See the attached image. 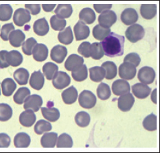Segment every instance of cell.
Returning <instances> with one entry per match:
<instances>
[{
    "mask_svg": "<svg viewBox=\"0 0 160 153\" xmlns=\"http://www.w3.org/2000/svg\"><path fill=\"white\" fill-rule=\"evenodd\" d=\"M125 36L130 42L135 43L144 37L145 30L141 25L139 24H134L130 26L127 29Z\"/></svg>",
    "mask_w": 160,
    "mask_h": 153,
    "instance_id": "2",
    "label": "cell"
},
{
    "mask_svg": "<svg viewBox=\"0 0 160 153\" xmlns=\"http://www.w3.org/2000/svg\"><path fill=\"white\" fill-rule=\"evenodd\" d=\"M73 8L70 4H59L55 9L56 16L60 18H68L72 14Z\"/></svg>",
    "mask_w": 160,
    "mask_h": 153,
    "instance_id": "30",
    "label": "cell"
},
{
    "mask_svg": "<svg viewBox=\"0 0 160 153\" xmlns=\"http://www.w3.org/2000/svg\"><path fill=\"white\" fill-rule=\"evenodd\" d=\"M58 134L55 132L45 133L41 138V144L44 148H53L57 144Z\"/></svg>",
    "mask_w": 160,
    "mask_h": 153,
    "instance_id": "29",
    "label": "cell"
},
{
    "mask_svg": "<svg viewBox=\"0 0 160 153\" xmlns=\"http://www.w3.org/2000/svg\"><path fill=\"white\" fill-rule=\"evenodd\" d=\"M112 6V4H94V8L98 13H102L104 11L109 10Z\"/></svg>",
    "mask_w": 160,
    "mask_h": 153,
    "instance_id": "55",
    "label": "cell"
},
{
    "mask_svg": "<svg viewBox=\"0 0 160 153\" xmlns=\"http://www.w3.org/2000/svg\"><path fill=\"white\" fill-rule=\"evenodd\" d=\"M8 51L6 50H2L0 51V68L4 69L9 67V64L6 61V55Z\"/></svg>",
    "mask_w": 160,
    "mask_h": 153,
    "instance_id": "54",
    "label": "cell"
},
{
    "mask_svg": "<svg viewBox=\"0 0 160 153\" xmlns=\"http://www.w3.org/2000/svg\"><path fill=\"white\" fill-rule=\"evenodd\" d=\"M68 55V49L61 45H57L51 51V58L52 61L58 64H61Z\"/></svg>",
    "mask_w": 160,
    "mask_h": 153,
    "instance_id": "13",
    "label": "cell"
},
{
    "mask_svg": "<svg viewBox=\"0 0 160 153\" xmlns=\"http://www.w3.org/2000/svg\"><path fill=\"white\" fill-rule=\"evenodd\" d=\"M155 78V70L152 67L144 66L139 70L138 73V79L140 82L145 84H150L153 82Z\"/></svg>",
    "mask_w": 160,
    "mask_h": 153,
    "instance_id": "6",
    "label": "cell"
},
{
    "mask_svg": "<svg viewBox=\"0 0 160 153\" xmlns=\"http://www.w3.org/2000/svg\"><path fill=\"white\" fill-rule=\"evenodd\" d=\"M15 30V27L12 23H8L4 24L1 29V33H0V37L4 41H8L9 35Z\"/></svg>",
    "mask_w": 160,
    "mask_h": 153,
    "instance_id": "49",
    "label": "cell"
},
{
    "mask_svg": "<svg viewBox=\"0 0 160 153\" xmlns=\"http://www.w3.org/2000/svg\"><path fill=\"white\" fill-rule=\"evenodd\" d=\"M42 98L38 94H32L26 98L24 101V108L26 110H32L34 112H37L42 105Z\"/></svg>",
    "mask_w": 160,
    "mask_h": 153,
    "instance_id": "9",
    "label": "cell"
},
{
    "mask_svg": "<svg viewBox=\"0 0 160 153\" xmlns=\"http://www.w3.org/2000/svg\"><path fill=\"white\" fill-rule=\"evenodd\" d=\"M58 39L59 41L62 44L69 45L72 43L73 39L72 28L68 26L63 30L60 31L58 34Z\"/></svg>",
    "mask_w": 160,
    "mask_h": 153,
    "instance_id": "34",
    "label": "cell"
},
{
    "mask_svg": "<svg viewBox=\"0 0 160 153\" xmlns=\"http://www.w3.org/2000/svg\"><path fill=\"white\" fill-rule=\"evenodd\" d=\"M143 125L148 131L153 132L157 129V117L152 113L148 115L143 121Z\"/></svg>",
    "mask_w": 160,
    "mask_h": 153,
    "instance_id": "42",
    "label": "cell"
},
{
    "mask_svg": "<svg viewBox=\"0 0 160 153\" xmlns=\"http://www.w3.org/2000/svg\"><path fill=\"white\" fill-rule=\"evenodd\" d=\"M13 13V8L10 4L0 5V20L8 21L11 19Z\"/></svg>",
    "mask_w": 160,
    "mask_h": 153,
    "instance_id": "45",
    "label": "cell"
},
{
    "mask_svg": "<svg viewBox=\"0 0 160 153\" xmlns=\"http://www.w3.org/2000/svg\"><path fill=\"white\" fill-rule=\"evenodd\" d=\"M16 87L15 81L10 78L4 79L2 82V93L6 97H10L15 91Z\"/></svg>",
    "mask_w": 160,
    "mask_h": 153,
    "instance_id": "27",
    "label": "cell"
},
{
    "mask_svg": "<svg viewBox=\"0 0 160 153\" xmlns=\"http://www.w3.org/2000/svg\"><path fill=\"white\" fill-rule=\"evenodd\" d=\"M31 20L30 13L26 9L18 8L15 11L13 16L14 23L18 26H23Z\"/></svg>",
    "mask_w": 160,
    "mask_h": 153,
    "instance_id": "8",
    "label": "cell"
},
{
    "mask_svg": "<svg viewBox=\"0 0 160 153\" xmlns=\"http://www.w3.org/2000/svg\"><path fill=\"white\" fill-rule=\"evenodd\" d=\"M55 4H42V7L44 12H50L53 10V9L55 8Z\"/></svg>",
    "mask_w": 160,
    "mask_h": 153,
    "instance_id": "56",
    "label": "cell"
},
{
    "mask_svg": "<svg viewBox=\"0 0 160 153\" xmlns=\"http://www.w3.org/2000/svg\"><path fill=\"white\" fill-rule=\"evenodd\" d=\"M50 23L52 29L55 31L63 30L67 24L66 20L57 17L56 15L52 16L50 19Z\"/></svg>",
    "mask_w": 160,
    "mask_h": 153,
    "instance_id": "47",
    "label": "cell"
},
{
    "mask_svg": "<svg viewBox=\"0 0 160 153\" xmlns=\"http://www.w3.org/2000/svg\"><path fill=\"white\" fill-rule=\"evenodd\" d=\"M52 84L57 89H63L68 87L71 82L69 76L64 71H57L52 78Z\"/></svg>",
    "mask_w": 160,
    "mask_h": 153,
    "instance_id": "7",
    "label": "cell"
},
{
    "mask_svg": "<svg viewBox=\"0 0 160 153\" xmlns=\"http://www.w3.org/2000/svg\"><path fill=\"white\" fill-rule=\"evenodd\" d=\"M75 121L78 126L86 128L90 123V116L87 112L80 111L75 115Z\"/></svg>",
    "mask_w": 160,
    "mask_h": 153,
    "instance_id": "38",
    "label": "cell"
},
{
    "mask_svg": "<svg viewBox=\"0 0 160 153\" xmlns=\"http://www.w3.org/2000/svg\"><path fill=\"white\" fill-rule=\"evenodd\" d=\"M37 44V40L33 37L28 38L22 45V50L23 53L27 55H31L32 53L33 49Z\"/></svg>",
    "mask_w": 160,
    "mask_h": 153,
    "instance_id": "48",
    "label": "cell"
},
{
    "mask_svg": "<svg viewBox=\"0 0 160 153\" xmlns=\"http://www.w3.org/2000/svg\"><path fill=\"white\" fill-rule=\"evenodd\" d=\"M104 53L100 43H94L90 47V56L92 59L98 60L103 57Z\"/></svg>",
    "mask_w": 160,
    "mask_h": 153,
    "instance_id": "37",
    "label": "cell"
},
{
    "mask_svg": "<svg viewBox=\"0 0 160 153\" xmlns=\"http://www.w3.org/2000/svg\"><path fill=\"white\" fill-rule=\"evenodd\" d=\"M112 89L113 93L117 96L128 93L131 91L130 84L125 80H117L112 84Z\"/></svg>",
    "mask_w": 160,
    "mask_h": 153,
    "instance_id": "14",
    "label": "cell"
},
{
    "mask_svg": "<svg viewBox=\"0 0 160 153\" xmlns=\"http://www.w3.org/2000/svg\"><path fill=\"white\" fill-rule=\"evenodd\" d=\"M63 102L67 105H72L77 101L78 93L77 89L73 86L67 88L61 94Z\"/></svg>",
    "mask_w": 160,
    "mask_h": 153,
    "instance_id": "23",
    "label": "cell"
},
{
    "mask_svg": "<svg viewBox=\"0 0 160 153\" xmlns=\"http://www.w3.org/2000/svg\"><path fill=\"white\" fill-rule=\"evenodd\" d=\"M83 58L76 54H72L68 57L65 63V67L67 70L73 71L79 69L83 65Z\"/></svg>",
    "mask_w": 160,
    "mask_h": 153,
    "instance_id": "11",
    "label": "cell"
},
{
    "mask_svg": "<svg viewBox=\"0 0 160 153\" xmlns=\"http://www.w3.org/2000/svg\"><path fill=\"white\" fill-rule=\"evenodd\" d=\"M140 13L141 16L145 19L153 18L157 13L156 4H142L140 8Z\"/></svg>",
    "mask_w": 160,
    "mask_h": 153,
    "instance_id": "22",
    "label": "cell"
},
{
    "mask_svg": "<svg viewBox=\"0 0 160 153\" xmlns=\"http://www.w3.org/2000/svg\"><path fill=\"white\" fill-rule=\"evenodd\" d=\"M52 129V125L48 121L41 119L34 125V132L38 135H41Z\"/></svg>",
    "mask_w": 160,
    "mask_h": 153,
    "instance_id": "40",
    "label": "cell"
},
{
    "mask_svg": "<svg viewBox=\"0 0 160 153\" xmlns=\"http://www.w3.org/2000/svg\"><path fill=\"white\" fill-rule=\"evenodd\" d=\"M90 79L94 82H100L105 78L106 72L102 67L94 66L89 69Z\"/></svg>",
    "mask_w": 160,
    "mask_h": 153,
    "instance_id": "31",
    "label": "cell"
},
{
    "mask_svg": "<svg viewBox=\"0 0 160 153\" xmlns=\"http://www.w3.org/2000/svg\"><path fill=\"white\" fill-rule=\"evenodd\" d=\"M135 103V98L131 93H127L120 96L118 98V107L119 109L127 112L130 111Z\"/></svg>",
    "mask_w": 160,
    "mask_h": 153,
    "instance_id": "10",
    "label": "cell"
},
{
    "mask_svg": "<svg viewBox=\"0 0 160 153\" xmlns=\"http://www.w3.org/2000/svg\"><path fill=\"white\" fill-rule=\"evenodd\" d=\"M136 67L131 63L124 62L119 66L118 74L121 78L125 80H130L134 78L136 76Z\"/></svg>",
    "mask_w": 160,
    "mask_h": 153,
    "instance_id": "5",
    "label": "cell"
},
{
    "mask_svg": "<svg viewBox=\"0 0 160 153\" xmlns=\"http://www.w3.org/2000/svg\"><path fill=\"white\" fill-rule=\"evenodd\" d=\"M29 77V71L23 67L16 70L14 73V78L18 84L20 85H26L27 84Z\"/></svg>",
    "mask_w": 160,
    "mask_h": 153,
    "instance_id": "32",
    "label": "cell"
},
{
    "mask_svg": "<svg viewBox=\"0 0 160 153\" xmlns=\"http://www.w3.org/2000/svg\"><path fill=\"white\" fill-rule=\"evenodd\" d=\"M157 89L155 88L153 90V91L152 93V95H151V98H152V101L155 103V104H156L157 103Z\"/></svg>",
    "mask_w": 160,
    "mask_h": 153,
    "instance_id": "57",
    "label": "cell"
},
{
    "mask_svg": "<svg viewBox=\"0 0 160 153\" xmlns=\"http://www.w3.org/2000/svg\"><path fill=\"white\" fill-rule=\"evenodd\" d=\"M72 77L77 82H82L88 78V68L86 65H82L77 70L72 71Z\"/></svg>",
    "mask_w": 160,
    "mask_h": 153,
    "instance_id": "46",
    "label": "cell"
},
{
    "mask_svg": "<svg viewBox=\"0 0 160 153\" xmlns=\"http://www.w3.org/2000/svg\"><path fill=\"white\" fill-rule=\"evenodd\" d=\"M117 20V16L114 11L106 10L98 16L100 25L105 29H110Z\"/></svg>",
    "mask_w": 160,
    "mask_h": 153,
    "instance_id": "4",
    "label": "cell"
},
{
    "mask_svg": "<svg viewBox=\"0 0 160 153\" xmlns=\"http://www.w3.org/2000/svg\"><path fill=\"white\" fill-rule=\"evenodd\" d=\"M37 120L36 115L32 110H26L20 114L19 121L21 125L26 128H30L34 125Z\"/></svg>",
    "mask_w": 160,
    "mask_h": 153,
    "instance_id": "18",
    "label": "cell"
},
{
    "mask_svg": "<svg viewBox=\"0 0 160 153\" xmlns=\"http://www.w3.org/2000/svg\"><path fill=\"white\" fill-rule=\"evenodd\" d=\"M41 112L42 116L49 122H55L60 118V112L55 107H42Z\"/></svg>",
    "mask_w": 160,
    "mask_h": 153,
    "instance_id": "24",
    "label": "cell"
},
{
    "mask_svg": "<svg viewBox=\"0 0 160 153\" xmlns=\"http://www.w3.org/2000/svg\"><path fill=\"white\" fill-rule=\"evenodd\" d=\"M91 44L89 42H83L78 47V53L86 58L90 57V47Z\"/></svg>",
    "mask_w": 160,
    "mask_h": 153,
    "instance_id": "51",
    "label": "cell"
},
{
    "mask_svg": "<svg viewBox=\"0 0 160 153\" xmlns=\"http://www.w3.org/2000/svg\"><path fill=\"white\" fill-rule=\"evenodd\" d=\"M30 95V91L27 87H21L18 89L16 92L14 94V101L18 105H22L24 103L26 98Z\"/></svg>",
    "mask_w": 160,
    "mask_h": 153,
    "instance_id": "35",
    "label": "cell"
},
{
    "mask_svg": "<svg viewBox=\"0 0 160 153\" xmlns=\"http://www.w3.org/2000/svg\"><path fill=\"white\" fill-rule=\"evenodd\" d=\"M6 61L9 66L13 67L19 66L23 61V56L16 50L9 51L6 55Z\"/></svg>",
    "mask_w": 160,
    "mask_h": 153,
    "instance_id": "26",
    "label": "cell"
},
{
    "mask_svg": "<svg viewBox=\"0 0 160 153\" xmlns=\"http://www.w3.org/2000/svg\"><path fill=\"white\" fill-rule=\"evenodd\" d=\"M13 115L12 107L6 103H0V121H7Z\"/></svg>",
    "mask_w": 160,
    "mask_h": 153,
    "instance_id": "43",
    "label": "cell"
},
{
    "mask_svg": "<svg viewBox=\"0 0 160 153\" xmlns=\"http://www.w3.org/2000/svg\"><path fill=\"white\" fill-rule=\"evenodd\" d=\"M97 95L102 101L107 100L111 96L110 87L107 84L102 82L97 88Z\"/></svg>",
    "mask_w": 160,
    "mask_h": 153,
    "instance_id": "41",
    "label": "cell"
},
{
    "mask_svg": "<svg viewBox=\"0 0 160 153\" xmlns=\"http://www.w3.org/2000/svg\"><path fill=\"white\" fill-rule=\"evenodd\" d=\"M78 101L80 106L89 109H92L96 105V97L92 92L84 90L79 94Z\"/></svg>",
    "mask_w": 160,
    "mask_h": 153,
    "instance_id": "3",
    "label": "cell"
},
{
    "mask_svg": "<svg viewBox=\"0 0 160 153\" xmlns=\"http://www.w3.org/2000/svg\"><path fill=\"white\" fill-rule=\"evenodd\" d=\"M124 62L131 63L132 65H134L136 67L138 66L141 62V58L137 53H131L124 58Z\"/></svg>",
    "mask_w": 160,
    "mask_h": 153,
    "instance_id": "50",
    "label": "cell"
},
{
    "mask_svg": "<svg viewBox=\"0 0 160 153\" xmlns=\"http://www.w3.org/2000/svg\"><path fill=\"white\" fill-rule=\"evenodd\" d=\"M105 55L110 57L121 56L124 53V37L114 33L110 34L100 43Z\"/></svg>",
    "mask_w": 160,
    "mask_h": 153,
    "instance_id": "1",
    "label": "cell"
},
{
    "mask_svg": "<svg viewBox=\"0 0 160 153\" xmlns=\"http://www.w3.org/2000/svg\"><path fill=\"white\" fill-rule=\"evenodd\" d=\"M32 54L35 60L42 62L47 60L48 55V49L45 45L37 43L34 47Z\"/></svg>",
    "mask_w": 160,
    "mask_h": 153,
    "instance_id": "17",
    "label": "cell"
},
{
    "mask_svg": "<svg viewBox=\"0 0 160 153\" xmlns=\"http://www.w3.org/2000/svg\"><path fill=\"white\" fill-rule=\"evenodd\" d=\"M33 30L35 34L38 36L46 35L49 31V25L45 18L35 21L33 25Z\"/></svg>",
    "mask_w": 160,
    "mask_h": 153,
    "instance_id": "21",
    "label": "cell"
},
{
    "mask_svg": "<svg viewBox=\"0 0 160 153\" xmlns=\"http://www.w3.org/2000/svg\"><path fill=\"white\" fill-rule=\"evenodd\" d=\"M152 91V89L148 85L143 83H137L132 87L133 94L140 99H144L148 97Z\"/></svg>",
    "mask_w": 160,
    "mask_h": 153,
    "instance_id": "16",
    "label": "cell"
},
{
    "mask_svg": "<svg viewBox=\"0 0 160 153\" xmlns=\"http://www.w3.org/2000/svg\"><path fill=\"white\" fill-rule=\"evenodd\" d=\"M74 33L76 40H82L86 39L90 35V28L83 22L79 20L77 24L74 26Z\"/></svg>",
    "mask_w": 160,
    "mask_h": 153,
    "instance_id": "15",
    "label": "cell"
},
{
    "mask_svg": "<svg viewBox=\"0 0 160 153\" xmlns=\"http://www.w3.org/2000/svg\"><path fill=\"white\" fill-rule=\"evenodd\" d=\"M138 13L133 8L125 9V10H123L121 15V21L124 24L127 26L134 24L138 20Z\"/></svg>",
    "mask_w": 160,
    "mask_h": 153,
    "instance_id": "12",
    "label": "cell"
},
{
    "mask_svg": "<svg viewBox=\"0 0 160 153\" xmlns=\"http://www.w3.org/2000/svg\"><path fill=\"white\" fill-rule=\"evenodd\" d=\"M11 143L10 136L6 133L0 134V148L9 147Z\"/></svg>",
    "mask_w": 160,
    "mask_h": 153,
    "instance_id": "53",
    "label": "cell"
},
{
    "mask_svg": "<svg viewBox=\"0 0 160 153\" xmlns=\"http://www.w3.org/2000/svg\"><path fill=\"white\" fill-rule=\"evenodd\" d=\"M102 67L105 70V78L107 80H112L117 75V67L112 61H106L102 64Z\"/></svg>",
    "mask_w": 160,
    "mask_h": 153,
    "instance_id": "33",
    "label": "cell"
},
{
    "mask_svg": "<svg viewBox=\"0 0 160 153\" xmlns=\"http://www.w3.org/2000/svg\"><path fill=\"white\" fill-rule=\"evenodd\" d=\"M30 136L25 132L17 134L14 139V146L17 148H27L30 146Z\"/></svg>",
    "mask_w": 160,
    "mask_h": 153,
    "instance_id": "28",
    "label": "cell"
},
{
    "mask_svg": "<svg viewBox=\"0 0 160 153\" xmlns=\"http://www.w3.org/2000/svg\"><path fill=\"white\" fill-rule=\"evenodd\" d=\"M79 18L80 21L83 23L91 24L96 20V13L92 8H86L82 9L79 12Z\"/></svg>",
    "mask_w": 160,
    "mask_h": 153,
    "instance_id": "25",
    "label": "cell"
},
{
    "mask_svg": "<svg viewBox=\"0 0 160 153\" xmlns=\"http://www.w3.org/2000/svg\"><path fill=\"white\" fill-rule=\"evenodd\" d=\"M110 33V29H105L104 27L101 26L100 24L95 26L92 30V34L94 37L97 40H101V41L103 40L106 37H107Z\"/></svg>",
    "mask_w": 160,
    "mask_h": 153,
    "instance_id": "39",
    "label": "cell"
},
{
    "mask_svg": "<svg viewBox=\"0 0 160 153\" xmlns=\"http://www.w3.org/2000/svg\"><path fill=\"white\" fill-rule=\"evenodd\" d=\"M59 67L52 62H47L42 67V71L47 80H51L58 71Z\"/></svg>",
    "mask_w": 160,
    "mask_h": 153,
    "instance_id": "36",
    "label": "cell"
},
{
    "mask_svg": "<svg viewBox=\"0 0 160 153\" xmlns=\"http://www.w3.org/2000/svg\"><path fill=\"white\" fill-rule=\"evenodd\" d=\"M29 84L33 89L37 91L42 89L44 84V77L41 71H34L30 76Z\"/></svg>",
    "mask_w": 160,
    "mask_h": 153,
    "instance_id": "20",
    "label": "cell"
},
{
    "mask_svg": "<svg viewBox=\"0 0 160 153\" xmlns=\"http://www.w3.org/2000/svg\"><path fill=\"white\" fill-rule=\"evenodd\" d=\"M57 146L58 148H71L73 146V140L69 134L63 133L60 135L57 140Z\"/></svg>",
    "mask_w": 160,
    "mask_h": 153,
    "instance_id": "44",
    "label": "cell"
},
{
    "mask_svg": "<svg viewBox=\"0 0 160 153\" xmlns=\"http://www.w3.org/2000/svg\"><path fill=\"white\" fill-rule=\"evenodd\" d=\"M0 95H1V88H0Z\"/></svg>",
    "mask_w": 160,
    "mask_h": 153,
    "instance_id": "58",
    "label": "cell"
},
{
    "mask_svg": "<svg viewBox=\"0 0 160 153\" xmlns=\"http://www.w3.org/2000/svg\"><path fill=\"white\" fill-rule=\"evenodd\" d=\"M26 39L25 34L21 30H14L9 35L8 40L11 45L14 47H20L23 44Z\"/></svg>",
    "mask_w": 160,
    "mask_h": 153,
    "instance_id": "19",
    "label": "cell"
},
{
    "mask_svg": "<svg viewBox=\"0 0 160 153\" xmlns=\"http://www.w3.org/2000/svg\"><path fill=\"white\" fill-rule=\"evenodd\" d=\"M26 10H27L30 14L37 15L41 12V5L40 4H25Z\"/></svg>",
    "mask_w": 160,
    "mask_h": 153,
    "instance_id": "52",
    "label": "cell"
}]
</instances>
